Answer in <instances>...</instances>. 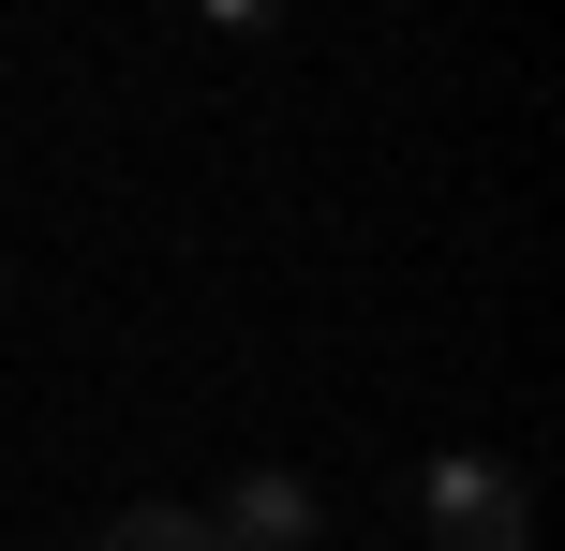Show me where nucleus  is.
Here are the masks:
<instances>
[{
    "label": "nucleus",
    "instance_id": "obj_1",
    "mask_svg": "<svg viewBox=\"0 0 565 551\" xmlns=\"http://www.w3.org/2000/svg\"><path fill=\"white\" fill-rule=\"evenodd\" d=\"M417 507H431V551H536V492H521V463L447 447V463L417 477Z\"/></svg>",
    "mask_w": 565,
    "mask_h": 551
},
{
    "label": "nucleus",
    "instance_id": "obj_4",
    "mask_svg": "<svg viewBox=\"0 0 565 551\" xmlns=\"http://www.w3.org/2000/svg\"><path fill=\"white\" fill-rule=\"evenodd\" d=\"M194 15H209V30H238V45H254V30H282V15H298V0H194Z\"/></svg>",
    "mask_w": 565,
    "mask_h": 551
},
{
    "label": "nucleus",
    "instance_id": "obj_2",
    "mask_svg": "<svg viewBox=\"0 0 565 551\" xmlns=\"http://www.w3.org/2000/svg\"><path fill=\"white\" fill-rule=\"evenodd\" d=\"M209 537H224V551H312V537H328V507H312V477L254 463L224 507H209Z\"/></svg>",
    "mask_w": 565,
    "mask_h": 551
},
{
    "label": "nucleus",
    "instance_id": "obj_3",
    "mask_svg": "<svg viewBox=\"0 0 565 551\" xmlns=\"http://www.w3.org/2000/svg\"><path fill=\"white\" fill-rule=\"evenodd\" d=\"M89 551H224V537H209V507H119Z\"/></svg>",
    "mask_w": 565,
    "mask_h": 551
}]
</instances>
